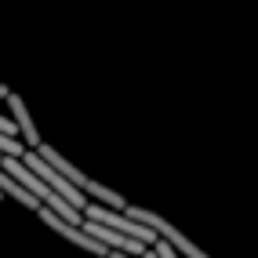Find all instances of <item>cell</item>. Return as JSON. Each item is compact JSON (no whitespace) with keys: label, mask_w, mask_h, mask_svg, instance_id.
<instances>
[{"label":"cell","mask_w":258,"mask_h":258,"mask_svg":"<svg viewBox=\"0 0 258 258\" xmlns=\"http://www.w3.org/2000/svg\"><path fill=\"white\" fill-rule=\"evenodd\" d=\"M84 229H88L98 244H106L109 251H124V254H139V258L149 251L142 240H135V236H127V233H116V229L102 226V222H91V218H84Z\"/></svg>","instance_id":"obj_5"},{"label":"cell","mask_w":258,"mask_h":258,"mask_svg":"<svg viewBox=\"0 0 258 258\" xmlns=\"http://www.w3.org/2000/svg\"><path fill=\"white\" fill-rule=\"evenodd\" d=\"M8 106H11V120L19 124L26 146H29V149H37V146H40V131H37V124H33V116H29V109H26V102H22L19 95H8Z\"/></svg>","instance_id":"obj_6"},{"label":"cell","mask_w":258,"mask_h":258,"mask_svg":"<svg viewBox=\"0 0 258 258\" xmlns=\"http://www.w3.org/2000/svg\"><path fill=\"white\" fill-rule=\"evenodd\" d=\"M29 153V146H22L19 142V135H8V131H0V157H26Z\"/></svg>","instance_id":"obj_8"},{"label":"cell","mask_w":258,"mask_h":258,"mask_svg":"<svg viewBox=\"0 0 258 258\" xmlns=\"http://www.w3.org/2000/svg\"><path fill=\"white\" fill-rule=\"evenodd\" d=\"M84 218H91V222H102V226H109V229H116V233H127V236H135V240H142L146 247H153L157 244V233H153L149 226H142L139 218H131L127 211H116V208H106V204H88L84 208Z\"/></svg>","instance_id":"obj_2"},{"label":"cell","mask_w":258,"mask_h":258,"mask_svg":"<svg viewBox=\"0 0 258 258\" xmlns=\"http://www.w3.org/2000/svg\"><path fill=\"white\" fill-rule=\"evenodd\" d=\"M40 218H44V222H47V226L55 229V233H62L66 240H70V244H77L80 251H88V254H98V258H109V247H106V244H98V240H95L88 229H84V226H77V222H66V218H58V215L51 211V208H40Z\"/></svg>","instance_id":"obj_4"},{"label":"cell","mask_w":258,"mask_h":258,"mask_svg":"<svg viewBox=\"0 0 258 258\" xmlns=\"http://www.w3.org/2000/svg\"><path fill=\"white\" fill-rule=\"evenodd\" d=\"M142 258H160V254H157V251H153V247H149V251H146V254H142Z\"/></svg>","instance_id":"obj_11"},{"label":"cell","mask_w":258,"mask_h":258,"mask_svg":"<svg viewBox=\"0 0 258 258\" xmlns=\"http://www.w3.org/2000/svg\"><path fill=\"white\" fill-rule=\"evenodd\" d=\"M0 160H4V157H0Z\"/></svg>","instance_id":"obj_12"},{"label":"cell","mask_w":258,"mask_h":258,"mask_svg":"<svg viewBox=\"0 0 258 258\" xmlns=\"http://www.w3.org/2000/svg\"><path fill=\"white\" fill-rule=\"evenodd\" d=\"M0 193L11 197V200H19V204H26V208H33V211H40V208H44V204L33 197V193H29V189H26L19 178H15V175H8L4 167H0Z\"/></svg>","instance_id":"obj_7"},{"label":"cell","mask_w":258,"mask_h":258,"mask_svg":"<svg viewBox=\"0 0 258 258\" xmlns=\"http://www.w3.org/2000/svg\"><path fill=\"white\" fill-rule=\"evenodd\" d=\"M109 258H135V254H124V251H109Z\"/></svg>","instance_id":"obj_9"},{"label":"cell","mask_w":258,"mask_h":258,"mask_svg":"<svg viewBox=\"0 0 258 258\" xmlns=\"http://www.w3.org/2000/svg\"><path fill=\"white\" fill-rule=\"evenodd\" d=\"M11 91H8V84H0V98H8Z\"/></svg>","instance_id":"obj_10"},{"label":"cell","mask_w":258,"mask_h":258,"mask_svg":"<svg viewBox=\"0 0 258 258\" xmlns=\"http://www.w3.org/2000/svg\"><path fill=\"white\" fill-rule=\"evenodd\" d=\"M22 160H26V164H29L33 171H37V175H40V178H44V182H47L51 189H55V193H58V197H66V200H70V204H73V208H80V211H84V208H88V197H84V193H80V189H77V185H73L70 178H66V175H62V171H55V167H51V164H47V160L40 157V153H37V149H29V153H26V157H22Z\"/></svg>","instance_id":"obj_3"},{"label":"cell","mask_w":258,"mask_h":258,"mask_svg":"<svg viewBox=\"0 0 258 258\" xmlns=\"http://www.w3.org/2000/svg\"><path fill=\"white\" fill-rule=\"evenodd\" d=\"M131 218H139L142 222V226H149L153 233H157L160 240H167V244L171 247H175L182 258H208V251H200L197 244H193V240H189L182 229H175V226H171V222L167 218H160L157 211H146V208H139V204H127V208H124Z\"/></svg>","instance_id":"obj_1"}]
</instances>
